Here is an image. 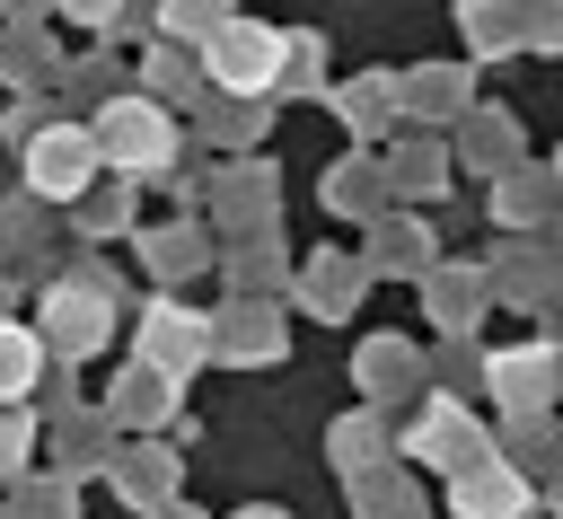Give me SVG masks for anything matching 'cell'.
<instances>
[{"label": "cell", "mask_w": 563, "mask_h": 519, "mask_svg": "<svg viewBox=\"0 0 563 519\" xmlns=\"http://www.w3.org/2000/svg\"><path fill=\"white\" fill-rule=\"evenodd\" d=\"M70 484H79V475H62V466H53V475H18V501H9V510H18V519H79V493H70Z\"/></svg>", "instance_id": "d6986e66"}, {"label": "cell", "mask_w": 563, "mask_h": 519, "mask_svg": "<svg viewBox=\"0 0 563 519\" xmlns=\"http://www.w3.org/2000/svg\"><path fill=\"white\" fill-rule=\"evenodd\" d=\"M466 150H475V158H510V123L475 114V123H466Z\"/></svg>", "instance_id": "83f0119b"}, {"label": "cell", "mask_w": 563, "mask_h": 519, "mask_svg": "<svg viewBox=\"0 0 563 519\" xmlns=\"http://www.w3.org/2000/svg\"><path fill=\"white\" fill-rule=\"evenodd\" d=\"M405 88H413V97H405L413 114H457V79H449V70H422V79H405Z\"/></svg>", "instance_id": "4316f807"}, {"label": "cell", "mask_w": 563, "mask_h": 519, "mask_svg": "<svg viewBox=\"0 0 563 519\" xmlns=\"http://www.w3.org/2000/svg\"><path fill=\"white\" fill-rule=\"evenodd\" d=\"M106 334H114V281L106 273H79V281H53L44 290V343L62 361H88Z\"/></svg>", "instance_id": "277c9868"}, {"label": "cell", "mask_w": 563, "mask_h": 519, "mask_svg": "<svg viewBox=\"0 0 563 519\" xmlns=\"http://www.w3.org/2000/svg\"><path fill=\"white\" fill-rule=\"evenodd\" d=\"M282 352V308L273 299H229L220 308V361H273Z\"/></svg>", "instance_id": "7c38bea8"}, {"label": "cell", "mask_w": 563, "mask_h": 519, "mask_svg": "<svg viewBox=\"0 0 563 519\" xmlns=\"http://www.w3.org/2000/svg\"><path fill=\"white\" fill-rule=\"evenodd\" d=\"M440 185H449V158H440L431 141H405V150L387 158V194H422V202H431Z\"/></svg>", "instance_id": "ac0fdd59"}, {"label": "cell", "mask_w": 563, "mask_h": 519, "mask_svg": "<svg viewBox=\"0 0 563 519\" xmlns=\"http://www.w3.org/2000/svg\"><path fill=\"white\" fill-rule=\"evenodd\" d=\"M484 422L457 405V396H431L422 405V422L405 431V457H422V466H440V475H466V466H484Z\"/></svg>", "instance_id": "52a82bcc"}, {"label": "cell", "mask_w": 563, "mask_h": 519, "mask_svg": "<svg viewBox=\"0 0 563 519\" xmlns=\"http://www.w3.org/2000/svg\"><path fill=\"white\" fill-rule=\"evenodd\" d=\"M202 79H211V88H229V97H264V88L282 79V35H273V26H255V18L211 26V35H202Z\"/></svg>", "instance_id": "7a4b0ae2"}, {"label": "cell", "mask_w": 563, "mask_h": 519, "mask_svg": "<svg viewBox=\"0 0 563 519\" xmlns=\"http://www.w3.org/2000/svg\"><path fill=\"white\" fill-rule=\"evenodd\" d=\"M378 194H387V176H378L369 158H343V167L325 176V202H334V211H378Z\"/></svg>", "instance_id": "7402d4cb"}, {"label": "cell", "mask_w": 563, "mask_h": 519, "mask_svg": "<svg viewBox=\"0 0 563 519\" xmlns=\"http://www.w3.org/2000/svg\"><path fill=\"white\" fill-rule=\"evenodd\" d=\"M141 246H150V264H158L167 281H185V273H202V264H211V238H202L194 220H167V229H150Z\"/></svg>", "instance_id": "e0dca14e"}, {"label": "cell", "mask_w": 563, "mask_h": 519, "mask_svg": "<svg viewBox=\"0 0 563 519\" xmlns=\"http://www.w3.org/2000/svg\"><path fill=\"white\" fill-rule=\"evenodd\" d=\"M167 405H176V378H167V369H150V361H132V369L106 387V422H114V431H158V422H167Z\"/></svg>", "instance_id": "30bf717a"}, {"label": "cell", "mask_w": 563, "mask_h": 519, "mask_svg": "<svg viewBox=\"0 0 563 519\" xmlns=\"http://www.w3.org/2000/svg\"><path fill=\"white\" fill-rule=\"evenodd\" d=\"M238 519H282V510H238Z\"/></svg>", "instance_id": "1f68e13d"}, {"label": "cell", "mask_w": 563, "mask_h": 519, "mask_svg": "<svg viewBox=\"0 0 563 519\" xmlns=\"http://www.w3.org/2000/svg\"><path fill=\"white\" fill-rule=\"evenodd\" d=\"M361 264L352 255H317L308 273H299V308H317V317H352V299H361Z\"/></svg>", "instance_id": "2e32d148"}, {"label": "cell", "mask_w": 563, "mask_h": 519, "mask_svg": "<svg viewBox=\"0 0 563 519\" xmlns=\"http://www.w3.org/2000/svg\"><path fill=\"white\" fill-rule=\"evenodd\" d=\"M545 202H554V185H545V176H501V185H493V211H501L510 229H528Z\"/></svg>", "instance_id": "603a6c76"}, {"label": "cell", "mask_w": 563, "mask_h": 519, "mask_svg": "<svg viewBox=\"0 0 563 519\" xmlns=\"http://www.w3.org/2000/svg\"><path fill=\"white\" fill-rule=\"evenodd\" d=\"M106 475H114L123 510H141V519H158V510L176 501V457H167V449H150V440H123V449L106 457Z\"/></svg>", "instance_id": "9c48e42d"}, {"label": "cell", "mask_w": 563, "mask_h": 519, "mask_svg": "<svg viewBox=\"0 0 563 519\" xmlns=\"http://www.w3.org/2000/svg\"><path fill=\"white\" fill-rule=\"evenodd\" d=\"M44 361H53L44 325H9L0 317V405H26V387L44 378Z\"/></svg>", "instance_id": "9a60e30c"}, {"label": "cell", "mask_w": 563, "mask_h": 519, "mask_svg": "<svg viewBox=\"0 0 563 519\" xmlns=\"http://www.w3.org/2000/svg\"><path fill=\"white\" fill-rule=\"evenodd\" d=\"M369 264H387V273H431V229L387 220V229H378V246H369Z\"/></svg>", "instance_id": "44dd1931"}, {"label": "cell", "mask_w": 563, "mask_h": 519, "mask_svg": "<svg viewBox=\"0 0 563 519\" xmlns=\"http://www.w3.org/2000/svg\"><path fill=\"white\" fill-rule=\"evenodd\" d=\"M114 176H167L176 167V123L158 114V97H106V114L88 123Z\"/></svg>", "instance_id": "6da1fadb"}, {"label": "cell", "mask_w": 563, "mask_h": 519, "mask_svg": "<svg viewBox=\"0 0 563 519\" xmlns=\"http://www.w3.org/2000/svg\"><path fill=\"white\" fill-rule=\"evenodd\" d=\"M484 387H493V405H501L510 422H528V413H545V405L563 396V352H554V343H510V352L484 361Z\"/></svg>", "instance_id": "8992f818"}, {"label": "cell", "mask_w": 563, "mask_h": 519, "mask_svg": "<svg viewBox=\"0 0 563 519\" xmlns=\"http://www.w3.org/2000/svg\"><path fill=\"white\" fill-rule=\"evenodd\" d=\"M422 299H431V317H440V334H466L475 317H484V299H501L493 290V273H422Z\"/></svg>", "instance_id": "4fadbf2b"}, {"label": "cell", "mask_w": 563, "mask_h": 519, "mask_svg": "<svg viewBox=\"0 0 563 519\" xmlns=\"http://www.w3.org/2000/svg\"><path fill=\"white\" fill-rule=\"evenodd\" d=\"M273 273H282V255H273V246H238V255H229V281H238V299H255Z\"/></svg>", "instance_id": "484cf974"}, {"label": "cell", "mask_w": 563, "mask_h": 519, "mask_svg": "<svg viewBox=\"0 0 563 519\" xmlns=\"http://www.w3.org/2000/svg\"><path fill=\"white\" fill-rule=\"evenodd\" d=\"M554 185H563V158H554Z\"/></svg>", "instance_id": "d6a6232c"}, {"label": "cell", "mask_w": 563, "mask_h": 519, "mask_svg": "<svg viewBox=\"0 0 563 519\" xmlns=\"http://www.w3.org/2000/svg\"><path fill=\"white\" fill-rule=\"evenodd\" d=\"M167 18H176V35H211L220 0H167Z\"/></svg>", "instance_id": "f1b7e54d"}, {"label": "cell", "mask_w": 563, "mask_h": 519, "mask_svg": "<svg viewBox=\"0 0 563 519\" xmlns=\"http://www.w3.org/2000/svg\"><path fill=\"white\" fill-rule=\"evenodd\" d=\"M449 519H528V475L510 457H484L449 484Z\"/></svg>", "instance_id": "ba28073f"}, {"label": "cell", "mask_w": 563, "mask_h": 519, "mask_svg": "<svg viewBox=\"0 0 563 519\" xmlns=\"http://www.w3.org/2000/svg\"><path fill=\"white\" fill-rule=\"evenodd\" d=\"M158 519H194V510H176V501H167V510H158Z\"/></svg>", "instance_id": "4dcf8cb0"}, {"label": "cell", "mask_w": 563, "mask_h": 519, "mask_svg": "<svg viewBox=\"0 0 563 519\" xmlns=\"http://www.w3.org/2000/svg\"><path fill=\"white\" fill-rule=\"evenodd\" d=\"M211 352H220V317H194V308H176V299H150V308H141V361H150V369L194 378Z\"/></svg>", "instance_id": "5b68a950"}, {"label": "cell", "mask_w": 563, "mask_h": 519, "mask_svg": "<svg viewBox=\"0 0 563 519\" xmlns=\"http://www.w3.org/2000/svg\"><path fill=\"white\" fill-rule=\"evenodd\" d=\"M545 501H554V519H563V475H554V493H545Z\"/></svg>", "instance_id": "f546056e"}, {"label": "cell", "mask_w": 563, "mask_h": 519, "mask_svg": "<svg viewBox=\"0 0 563 519\" xmlns=\"http://www.w3.org/2000/svg\"><path fill=\"white\" fill-rule=\"evenodd\" d=\"M352 378H361V396H369V405H396L405 387H422V352H413L405 334H369Z\"/></svg>", "instance_id": "8fae6325"}, {"label": "cell", "mask_w": 563, "mask_h": 519, "mask_svg": "<svg viewBox=\"0 0 563 519\" xmlns=\"http://www.w3.org/2000/svg\"><path fill=\"white\" fill-rule=\"evenodd\" d=\"M387 97H396V79H361V88H343V114H352L361 132H378V123H387Z\"/></svg>", "instance_id": "d4e9b609"}, {"label": "cell", "mask_w": 563, "mask_h": 519, "mask_svg": "<svg viewBox=\"0 0 563 519\" xmlns=\"http://www.w3.org/2000/svg\"><path fill=\"white\" fill-rule=\"evenodd\" d=\"M325 449H334V475H343V484H352V475H378V466H387V449H396V440H387V422H378V413H369V405H361V413H343V422H334V431H325Z\"/></svg>", "instance_id": "5bb4252c"}, {"label": "cell", "mask_w": 563, "mask_h": 519, "mask_svg": "<svg viewBox=\"0 0 563 519\" xmlns=\"http://www.w3.org/2000/svg\"><path fill=\"white\" fill-rule=\"evenodd\" d=\"M97 167H106L97 132H79V123L26 132V194H35V202H79V194L97 185Z\"/></svg>", "instance_id": "3957f363"}, {"label": "cell", "mask_w": 563, "mask_h": 519, "mask_svg": "<svg viewBox=\"0 0 563 519\" xmlns=\"http://www.w3.org/2000/svg\"><path fill=\"white\" fill-rule=\"evenodd\" d=\"M352 510H361V519H413V484H405L396 466H378V475H352Z\"/></svg>", "instance_id": "ffe728a7"}, {"label": "cell", "mask_w": 563, "mask_h": 519, "mask_svg": "<svg viewBox=\"0 0 563 519\" xmlns=\"http://www.w3.org/2000/svg\"><path fill=\"white\" fill-rule=\"evenodd\" d=\"M26 449H35V413L26 405H0V484L26 475Z\"/></svg>", "instance_id": "cb8c5ba5"}]
</instances>
